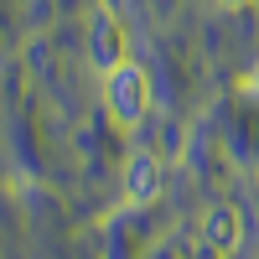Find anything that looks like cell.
Returning a JSON list of instances; mask_svg holds the SVG:
<instances>
[{"label": "cell", "instance_id": "3", "mask_svg": "<svg viewBox=\"0 0 259 259\" xmlns=\"http://www.w3.org/2000/svg\"><path fill=\"white\" fill-rule=\"evenodd\" d=\"M244 239V218H239V207L233 202H218V207H207V218H202V244L207 249H218V254H233Z\"/></svg>", "mask_w": 259, "mask_h": 259}, {"label": "cell", "instance_id": "2", "mask_svg": "<svg viewBox=\"0 0 259 259\" xmlns=\"http://www.w3.org/2000/svg\"><path fill=\"white\" fill-rule=\"evenodd\" d=\"M156 197H161V161L150 156V150H135V156L124 161V202L145 207Z\"/></svg>", "mask_w": 259, "mask_h": 259}, {"label": "cell", "instance_id": "1", "mask_svg": "<svg viewBox=\"0 0 259 259\" xmlns=\"http://www.w3.org/2000/svg\"><path fill=\"white\" fill-rule=\"evenodd\" d=\"M104 104H109V119L119 130H135L150 114V73L135 57H124V62H114L104 73Z\"/></svg>", "mask_w": 259, "mask_h": 259}, {"label": "cell", "instance_id": "4", "mask_svg": "<svg viewBox=\"0 0 259 259\" xmlns=\"http://www.w3.org/2000/svg\"><path fill=\"white\" fill-rule=\"evenodd\" d=\"M94 57L104 62V73H109L114 68V62H124V31L114 26V16L109 11H94Z\"/></svg>", "mask_w": 259, "mask_h": 259}, {"label": "cell", "instance_id": "5", "mask_svg": "<svg viewBox=\"0 0 259 259\" xmlns=\"http://www.w3.org/2000/svg\"><path fill=\"white\" fill-rule=\"evenodd\" d=\"M218 6H228V11H244V6H249V0H218Z\"/></svg>", "mask_w": 259, "mask_h": 259}]
</instances>
